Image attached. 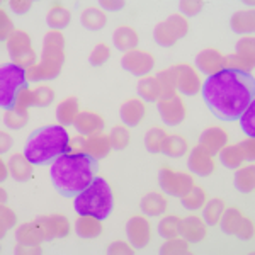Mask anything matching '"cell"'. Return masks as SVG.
Listing matches in <instances>:
<instances>
[{"label":"cell","mask_w":255,"mask_h":255,"mask_svg":"<svg viewBox=\"0 0 255 255\" xmlns=\"http://www.w3.org/2000/svg\"><path fill=\"white\" fill-rule=\"evenodd\" d=\"M189 22L182 14H174L155 27V41L163 48H170L187 34Z\"/></svg>","instance_id":"ba28073f"},{"label":"cell","mask_w":255,"mask_h":255,"mask_svg":"<svg viewBox=\"0 0 255 255\" xmlns=\"http://www.w3.org/2000/svg\"><path fill=\"white\" fill-rule=\"evenodd\" d=\"M189 168L197 175H211L215 172V158L203 146H196L189 158Z\"/></svg>","instance_id":"ac0fdd59"},{"label":"cell","mask_w":255,"mask_h":255,"mask_svg":"<svg viewBox=\"0 0 255 255\" xmlns=\"http://www.w3.org/2000/svg\"><path fill=\"white\" fill-rule=\"evenodd\" d=\"M157 80L160 84V90H162V99L175 96L177 82H175V75H174V72H172V68L160 72L157 75Z\"/></svg>","instance_id":"60d3db41"},{"label":"cell","mask_w":255,"mask_h":255,"mask_svg":"<svg viewBox=\"0 0 255 255\" xmlns=\"http://www.w3.org/2000/svg\"><path fill=\"white\" fill-rule=\"evenodd\" d=\"M65 63V38L60 31H49L44 38L43 58L41 63L32 67L27 72V79L31 82L51 80L60 75Z\"/></svg>","instance_id":"5b68a950"},{"label":"cell","mask_w":255,"mask_h":255,"mask_svg":"<svg viewBox=\"0 0 255 255\" xmlns=\"http://www.w3.org/2000/svg\"><path fill=\"white\" fill-rule=\"evenodd\" d=\"M111 148H113V145H111V138L101 131V133H94L87 138L85 153L96 160H101V158L108 157Z\"/></svg>","instance_id":"44dd1931"},{"label":"cell","mask_w":255,"mask_h":255,"mask_svg":"<svg viewBox=\"0 0 255 255\" xmlns=\"http://www.w3.org/2000/svg\"><path fill=\"white\" fill-rule=\"evenodd\" d=\"M121 63L125 70L133 73V75L145 77L155 68V56L148 51H143V49H133V51H128L123 56Z\"/></svg>","instance_id":"7c38bea8"},{"label":"cell","mask_w":255,"mask_h":255,"mask_svg":"<svg viewBox=\"0 0 255 255\" xmlns=\"http://www.w3.org/2000/svg\"><path fill=\"white\" fill-rule=\"evenodd\" d=\"M17 242L22 245H39L44 240L36 223H26L17 230Z\"/></svg>","instance_id":"1f68e13d"},{"label":"cell","mask_w":255,"mask_h":255,"mask_svg":"<svg viewBox=\"0 0 255 255\" xmlns=\"http://www.w3.org/2000/svg\"><path fill=\"white\" fill-rule=\"evenodd\" d=\"M235 235H238L240 238H245V240H249V238H254V221L250 220V218H242L240 225H238V230Z\"/></svg>","instance_id":"816d5d0a"},{"label":"cell","mask_w":255,"mask_h":255,"mask_svg":"<svg viewBox=\"0 0 255 255\" xmlns=\"http://www.w3.org/2000/svg\"><path fill=\"white\" fill-rule=\"evenodd\" d=\"M109 58H111V48L106 43H99L97 46L94 48V51L90 53V63H92L94 67H101V65H104Z\"/></svg>","instance_id":"c3c4849f"},{"label":"cell","mask_w":255,"mask_h":255,"mask_svg":"<svg viewBox=\"0 0 255 255\" xmlns=\"http://www.w3.org/2000/svg\"><path fill=\"white\" fill-rule=\"evenodd\" d=\"M199 141H201L199 146H203L208 153L218 155L226 146V143H228V133H226L225 129H221V128L213 126V128H208V129L201 134Z\"/></svg>","instance_id":"e0dca14e"},{"label":"cell","mask_w":255,"mask_h":255,"mask_svg":"<svg viewBox=\"0 0 255 255\" xmlns=\"http://www.w3.org/2000/svg\"><path fill=\"white\" fill-rule=\"evenodd\" d=\"M203 5H204L203 0H180L179 2L180 10L186 15H196L197 12H201Z\"/></svg>","instance_id":"f907efd6"},{"label":"cell","mask_w":255,"mask_h":255,"mask_svg":"<svg viewBox=\"0 0 255 255\" xmlns=\"http://www.w3.org/2000/svg\"><path fill=\"white\" fill-rule=\"evenodd\" d=\"M238 148H240L244 158H247V160L255 158V139L254 138H249L247 141H242L240 145H238Z\"/></svg>","instance_id":"9f6ffc18"},{"label":"cell","mask_w":255,"mask_h":255,"mask_svg":"<svg viewBox=\"0 0 255 255\" xmlns=\"http://www.w3.org/2000/svg\"><path fill=\"white\" fill-rule=\"evenodd\" d=\"M108 252L111 255H133L134 250L131 249V245H128L126 242H114L109 245Z\"/></svg>","instance_id":"11a10c76"},{"label":"cell","mask_w":255,"mask_h":255,"mask_svg":"<svg viewBox=\"0 0 255 255\" xmlns=\"http://www.w3.org/2000/svg\"><path fill=\"white\" fill-rule=\"evenodd\" d=\"M180 223H182V220H180L179 216H175V215L163 218V220L160 221V225H158V233L163 238H167V240H168V238L180 237Z\"/></svg>","instance_id":"ab89813d"},{"label":"cell","mask_w":255,"mask_h":255,"mask_svg":"<svg viewBox=\"0 0 255 255\" xmlns=\"http://www.w3.org/2000/svg\"><path fill=\"white\" fill-rule=\"evenodd\" d=\"M14 26H12V20L9 15L5 14V10H0V39L9 41L10 36L14 34Z\"/></svg>","instance_id":"681fc988"},{"label":"cell","mask_w":255,"mask_h":255,"mask_svg":"<svg viewBox=\"0 0 255 255\" xmlns=\"http://www.w3.org/2000/svg\"><path fill=\"white\" fill-rule=\"evenodd\" d=\"M203 99L213 114L223 121L240 119L247 108L254 102L255 82L250 73L233 68L208 77L201 87Z\"/></svg>","instance_id":"6da1fadb"},{"label":"cell","mask_w":255,"mask_h":255,"mask_svg":"<svg viewBox=\"0 0 255 255\" xmlns=\"http://www.w3.org/2000/svg\"><path fill=\"white\" fill-rule=\"evenodd\" d=\"M160 186L168 196H184L194 187V177L186 172H175L170 167H163L160 172Z\"/></svg>","instance_id":"30bf717a"},{"label":"cell","mask_w":255,"mask_h":255,"mask_svg":"<svg viewBox=\"0 0 255 255\" xmlns=\"http://www.w3.org/2000/svg\"><path fill=\"white\" fill-rule=\"evenodd\" d=\"M109 138H111V145L116 148V150H125V148L129 145L131 134L126 126H114Z\"/></svg>","instance_id":"ee69618b"},{"label":"cell","mask_w":255,"mask_h":255,"mask_svg":"<svg viewBox=\"0 0 255 255\" xmlns=\"http://www.w3.org/2000/svg\"><path fill=\"white\" fill-rule=\"evenodd\" d=\"M254 63H255V39L252 36L238 41L237 53L225 56V68L240 70V72L245 73L252 72Z\"/></svg>","instance_id":"9c48e42d"},{"label":"cell","mask_w":255,"mask_h":255,"mask_svg":"<svg viewBox=\"0 0 255 255\" xmlns=\"http://www.w3.org/2000/svg\"><path fill=\"white\" fill-rule=\"evenodd\" d=\"M9 172H10L9 165H5V162H0V180H2V182H5Z\"/></svg>","instance_id":"6125c7cd"},{"label":"cell","mask_w":255,"mask_h":255,"mask_svg":"<svg viewBox=\"0 0 255 255\" xmlns=\"http://www.w3.org/2000/svg\"><path fill=\"white\" fill-rule=\"evenodd\" d=\"M168 201L160 192H150L141 199V211L148 216H160L167 211Z\"/></svg>","instance_id":"cb8c5ba5"},{"label":"cell","mask_w":255,"mask_h":255,"mask_svg":"<svg viewBox=\"0 0 255 255\" xmlns=\"http://www.w3.org/2000/svg\"><path fill=\"white\" fill-rule=\"evenodd\" d=\"M196 65L201 72L206 73L208 77H211L225 68V56L216 48H206L197 55Z\"/></svg>","instance_id":"2e32d148"},{"label":"cell","mask_w":255,"mask_h":255,"mask_svg":"<svg viewBox=\"0 0 255 255\" xmlns=\"http://www.w3.org/2000/svg\"><path fill=\"white\" fill-rule=\"evenodd\" d=\"M225 209H226L225 201L220 199V197H215V199H211L208 204H204V220H206V225L215 226L220 223Z\"/></svg>","instance_id":"74e56055"},{"label":"cell","mask_w":255,"mask_h":255,"mask_svg":"<svg viewBox=\"0 0 255 255\" xmlns=\"http://www.w3.org/2000/svg\"><path fill=\"white\" fill-rule=\"evenodd\" d=\"M70 136L63 126L51 125L32 131L24 146V155L32 165H46L68 151Z\"/></svg>","instance_id":"3957f363"},{"label":"cell","mask_w":255,"mask_h":255,"mask_svg":"<svg viewBox=\"0 0 255 255\" xmlns=\"http://www.w3.org/2000/svg\"><path fill=\"white\" fill-rule=\"evenodd\" d=\"M79 114H80L79 101H77L75 97L65 99V101L58 106V109H56V118H58L60 125H63V126L75 125Z\"/></svg>","instance_id":"d4e9b609"},{"label":"cell","mask_w":255,"mask_h":255,"mask_svg":"<svg viewBox=\"0 0 255 255\" xmlns=\"http://www.w3.org/2000/svg\"><path fill=\"white\" fill-rule=\"evenodd\" d=\"M82 24H84L87 29L90 31H99L102 29V27L106 26V22H108V17H106V14L102 12L101 9H97V7H89V9H85L82 12Z\"/></svg>","instance_id":"f546056e"},{"label":"cell","mask_w":255,"mask_h":255,"mask_svg":"<svg viewBox=\"0 0 255 255\" xmlns=\"http://www.w3.org/2000/svg\"><path fill=\"white\" fill-rule=\"evenodd\" d=\"M53 101H55V92L48 85H39L38 89L32 90V106L46 108L53 104Z\"/></svg>","instance_id":"7bdbcfd3"},{"label":"cell","mask_w":255,"mask_h":255,"mask_svg":"<svg viewBox=\"0 0 255 255\" xmlns=\"http://www.w3.org/2000/svg\"><path fill=\"white\" fill-rule=\"evenodd\" d=\"M0 139H2L0 151H2V153H5V151H9L10 146H12V138H10V134H7L5 131H2V133H0Z\"/></svg>","instance_id":"94428289"},{"label":"cell","mask_w":255,"mask_h":255,"mask_svg":"<svg viewBox=\"0 0 255 255\" xmlns=\"http://www.w3.org/2000/svg\"><path fill=\"white\" fill-rule=\"evenodd\" d=\"M232 27L237 32H254L255 29V14L254 10H242L237 12L232 17Z\"/></svg>","instance_id":"8d00e7d4"},{"label":"cell","mask_w":255,"mask_h":255,"mask_svg":"<svg viewBox=\"0 0 255 255\" xmlns=\"http://www.w3.org/2000/svg\"><path fill=\"white\" fill-rule=\"evenodd\" d=\"M158 113L163 123L168 126H177L186 119V104L179 96H170L158 101Z\"/></svg>","instance_id":"5bb4252c"},{"label":"cell","mask_w":255,"mask_h":255,"mask_svg":"<svg viewBox=\"0 0 255 255\" xmlns=\"http://www.w3.org/2000/svg\"><path fill=\"white\" fill-rule=\"evenodd\" d=\"M29 106H32V90H29V87L20 90L17 101H15V109L17 111H27Z\"/></svg>","instance_id":"f5cc1de1"},{"label":"cell","mask_w":255,"mask_h":255,"mask_svg":"<svg viewBox=\"0 0 255 255\" xmlns=\"http://www.w3.org/2000/svg\"><path fill=\"white\" fill-rule=\"evenodd\" d=\"M145 104L139 99H129V101L121 106V119L129 128L138 126L143 121V118H145Z\"/></svg>","instance_id":"ffe728a7"},{"label":"cell","mask_w":255,"mask_h":255,"mask_svg":"<svg viewBox=\"0 0 255 255\" xmlns=\"http://www.w3.org/2000/svg\"><path fill=\"white\" fill-rule=\"evenodd\" d=\"M43 250H41V247L39 245H22V244H19L17 245V249H15V254H19V255H22V254H27V255H39Z\"/></svg>","instance_id":"680465c9"},{"label":"cell","mask_w":255,"mask_h":255,"mask_svg":"<svg viewBox=\"0 0 255 255\" xmlns=\"http://www.w3.org/2000/svg\"><path fill=\"white\" fill-rule=\"evenodd\" d=\"M9 5L15 14H26L32 7V2L31 0H12V2H9Z\"/></svg>","instance_id":"6f0895ef"},{"label":"cell","mask_w":255,"mask_h":255,"mask_svg":"<svg viewBox=\"0 0 255 255\" xmlns=\"http://www.w3.org/2000/svg\"><path fill=\"white\" fill-rule=\"evenodd\" d=\"M85 145H87V138H84V136H75L73 139H70V143H68V151H67V153H73V155L85 153Z\"/></svg>","instance_id":"db71d44e"},{"label":"cell","mask_w":255,"mask_h":255,"mask_svg":"<svg viewBox=\"0 0 255 255\" xmlns=\"http://www.w3.org/2000/svg\"><path fill=\"white\" fill-rule=\"evenodd\" d=\"M102 220L96 216H80L75 223V232L82 238H96L102 233Z\"/></svg>","instance_id":"4316f807"},{"label":"cell","mask_w":255,"mask_h":255,"mask_svg":"<svg viewBox=\"0 0 255 255\" xmlns=\"http://www.w3.org/2000/svg\"><path fill=\"white\" fill-rule=\"evenodd\" d=\"M70 20H72V14H70L68 9H65L61 3H53V9L49 10L48 14V26L51 27V31H61L65 29V27L70 24Z\"/></svg>","instance_id":"83f0119b"},{"label":"cell","mask_w":255,"mask_h":255,"mask_svg":"<svg viewBox=\"0 0 255 255\" xmlns=\"http://www.w3.org/2000/svg\"><path fill=\"white\" fill-rule=\"evenodd\" d=\"M242 218V211L238 208H230V209H225L223 216L220 220V225H221V230L226 233V235H235L237 230H238V225H240Z\"/></svg>","instance_id":"d590c367"},{"label":"cell","mask_w":255,"mask_h":255,"mask_svg":"<svg viewBox=\"0 0 255 255\" xmlns=\"http://www.w3.org/2000/svg\"><path fill=\"white\" fill-rule=\"evenodd\" d=\"M113 206V189L106 182V179L97 175L80 194L75 196V211L80 216H96L104 221L106 218H109Z\"/></svg>","instance_id":"277c9868"},{"label":"cell","mask_w":255,"mask_h":255,"mask_svg":"<svg viewBox=\"0 0 255 255\" xmlns=\"http://www.w3.org/2000/svg\"><path fill=\"white\" fill-rule=\"evenodd\" d=\"M163 255H186L189 254V244L186 238H168L167 244H163L162 250H160Z\"/></svg>","instance_id":"b9f144b4"},{"label":"cell","mask_w":255,"mask_h":255,"mask_svg":"<svg viewBox=\"0 0 255 255\" xmlns=\"http://www.w3.org/2000/svg\"><path fill=\"white\" fill-rule=\"evenodd\" d=\"M9 168H10V174L14 177L15 180L19 182H24L32 175V163L27 160V157L24 153H15L10 157L9 162Z\"/></svg>","instance_id":"484cf974"},{"label":"cell","mask_w":255,"mask_h":255,"mask_svg":"<svg viewBox=\"0 0 255 255\" xmlns=\"http://www.w3.org/2000/svg\"><path fill=\"white\" fill-rule=\"evenodd\" d=\"M167 131L163 129V128H151L150 131L146 133L145 136V145H146V150L150 151V153H162L163 150V143H165L167 139Z\"/></svg>","instance_id":"d6a6232c"},{"label":"cell","mask_w":255,"mask_h":255,"mask_svg":"<svg viewBox=\"0 0 255 255\" xmlns=\"http://www.w3.org/2000/svg\"><path fill=\"white\" fill-rule=\"evenodd\" d=\"M15 223H17L15 213L12 211L10 208H7L5 204H2V208H0V233H2V237L5 235V232H9Z\"/></svg>","instance_id":"7dc6e473"},{"label":"cell","mask_w":255,"mask_h":255,"mask_svg":"<svg viewBox=\"0 0 255 255\" xmlns=\"http://www.w3.org/2000/svg\"><path fill=\"white\" fill-rule=\"evenodd\" d=\"M77 131L82 134H90L94 133H101L102 129H104V119H102L99 114L96 113H90V111H85V113H80L79 118H77L75 125Z\"/></svg>","instance_id":"603a6c76"},{"label":"cell","mask_w":255,"mask_h":255,"mask_svg":"<svg viewBox=\"0 0 255 255\" xmlns=\"http://www.w3.org/2000/svg\"><path fill=\"white\" fill-rule=\"evenodd\" d=\"M220 158H221V163L228 168H238L244 162V155H242L240 148L238 145H230V146H225L223 150L220 151Z\"/></svg>","instance_id":"f35d334b"},{"label":"cell","mask_w":255,"mask_h":255,"mask_svg":"<svg viewBox=\"0 0 255 255\" xmlns=\"http://www.w3.org/2000/svg\"><path fill=\"white\" fill-rule=\"evenodd\" d=\"M97 174V160L87 153H65L51 165L49 175L56 191L65 197L80 194Z\"/></svg>","instance_id":"7a4b0ae2"},{"label":"cell","mask_w":255,"mask_h":255,"mask_svg":"<svg viewBox=\"0 0 255 255\" xmlns=\"http://www.w3.org/2000/svg\"><path fill=\"white\" fill-rule=\"evenodd\" d=\"M172 72L175 75L177 82V90L184 94V96H196L197 92H201V77L196 72V68L189 63H179L172 67Z\"/></svg>","instance_id":"8fae6325"},{"label":"cell","mask_w":255,"mask_h":255,"mask_svg":"<svg viewBox=\"0 0 255 255\" xmlns=\"http://www.w3.org/2000/svg\"><path fill=\"white\" fill-rule=\"evenodd\" d=\"M7 49H9L10 58L20 68L29 70L36 67V53L31 46V38L26 31H15L7 41Z\"/></svg>","instance_id":"52a82bcc"},{"label":"cell","mask_w":255,"mask_h":255,"mask_svg":"<svg viewBox=\"0 0 255 255\" xmlns=\"http://www.w3.org/2000/svg\"><path fill=\"white\" fill-rule=\"evenodd\" d=\"M208 233V225L199 216H189L180 223V235L187 242H201Z\"/></svg>","instance_id":"d6986e66"},{"label":"cell","mask_w":255,"mask_h":255,"mask_svg":"<svg viewBox=\"0 0 255 255\" xmlns=\"http://www.w3.org/2000/svg\"><path fill=\"white\" fill-rule=\"evenodd\" d=\"M0 194H2V203H5V201H7V192H5V189H2V191H0Z\"/></svg>","instance_id":"be15d7a7"},{"label":"cell","mask_w":255,"mask_h":255,"mask_svg":"<svg viewBox=\"0 0 255 255\" xmlns=\"http://www.w3.org/2000/svg\"><path fill=\"white\" fill-rule=\"evenodd\" d=\"M138 94L141 96L143 101L155 102L162 99V90H160V84L157 77H145L139 80L138 84Z\"/></svg>","instance_id":"f1b7e54d"},{"label":"cell","mask_w":255,"mask_h":255,"mask_svg":"<svg viewBox=\"0 0 255 255\" xmlns=\"http://www.w3.org/2000/svg\"><path fill=\"white\" fill-rule=\"evenodd\" d=\"M187 150H189L187 139L184 136H179V134H172V136H167L165 143H163L162 153H165L172 158H179L182 155H186Z\"/></svg>","instance_id":"4dcf8cb0"},{"label":"cell","mask_w":255,"mask_h":255,"mask_svg":"<svg viewBox=\"0 0 255 255\" xmlns=\"http://www.w3.org/2000/svg\"><path fill=\"white\" fill-rule=\"evenodd\" d=\"M113 41H114V46L121 51H133L136 49L138 43H139V36L136 29H133L131 26H119L116 31H114V36H113Z\"/></svg>","instance_id":"7402d4cb"},{"label":"cell","mask_w":255,"mask_h":255,"mask_svg":"<svg viewBox=\"0 0 255 255\" xmlns=\"http://www.w3.org/2000/svg\"><path fill=\"white\" fill-rule=\"evenodd\" d=\"M99 5H102L104 9H109V10H119L126 5L125 0H101Z\"/></svg>","instance_id":"91938a15"},{"label":"cell","mask_w":255,"mask_h":255,"mask_svg":"<svg viewBox=\"0 0 255 255\" xmlns=\"http://www.w3.org/2000/svg\"><path fill=\"white\" fill-rule=\"evenodd\" d=\"M27 89V72L15 63H5L0 68V108L15 109V101L20 90Z\"/></svg>","instance_id":"8992f818"},{"label":"cell","mask_w":255,"mask_h":255,"mask_svg":"<svg viewBox=\"0 0 255 255\" xmlns=\"http://www.w3.org/2000/svg\"><path fill=\"white\" fill-rule=\"evenodd\" d=\"M126 230H128V237H129V242L133 244V247L143 249V247L148 245L150 237H151V225L146 218L133 216L128 221Z\"/></svg>","instance_id":"9a60e30c"},{"label":"cell","mask_w":255,"mask_h":255,"mask_svg":"<svg viewBox=\"0 0 255 255\" xmlns=\"http://www.w3.org/2000/svg\"><path fill=\"white\" fill-rule=\"evenodd\" d=\"M180 199H182L184 208L196 211V209L204 208V204H206V192H204V189L194 186L192 189H189L184 196H180Z\"/></svg>","instance_id":"e575fe53"},{"label":"cell","mask_w":255,"mask_h":255,"mask_svg":"<svg viewBox=\"0 0 255 255\" xmlns=\"http://www.w3.org/2000/svg\"><path fill=\"white\" fill-rule=\"evenodd\" d=\"M235 186L238 191L245 192V194L254 192V189H255V167L254 165H247L237 172Z\"/></svg>","instance_id":"836d02e7"},{"label":"cell","mask_w":255,"mask_h":255,"mask_svg":"<svg viewBox=\"0 0 255 255\" xmlns=\"http://www.w3.org/2000/svg\"><path fill=\"white\" fill-rule=\"evenodd\" d=\"M29 121V114L27 111H17V109H12L7 111L5 113V126L12 128V129H20L24 128Z\"/></svg>","instance_id":"f6af8a7d"},{"label":"cell","mask_w":255,"mask_h":255,"mask_svg":"<svg viewBox=\"0 0 255 255\" xmlns=\"http://www.w3.org/2000/svg\"><path fill=\"white\" fill-rule=\"evenodd\" d=\"M240 123H242V129L249 138L255 136V104H252L247 108V111L240 116Z\"/></svg>","instance_id":"bcb514c9"},{"label":"cell","mask_w":255,"mask_h":255,"mask_svg":"<svg viewBox=\"0 0 255 255\" xmlns=\"http://www.w3.org/2000/svg\"><path fill=\"white\" fill-rule=\"evenodd\" d=\"M38 225L41 235L44 240H53V238H63L70 233V221L61 215L41 216L34 221Z\"/></svg>","instance_id":"4fadbf2b"}]
</instances>
